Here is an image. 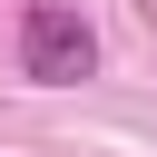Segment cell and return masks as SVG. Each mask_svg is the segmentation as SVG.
I'll use <instances>...</instances> for the list:
<instances>
[{
    "label": "cell",
    "mask_w": 157,
    "mask_h": 157,
    "mask_svg": "<svg viewBox=\"0 0 157 157\" xmlns=\"http://www.w3.org/2000/svg\"><path fill=\"white\" fill-rule=\"evenodd\" d=\"M98 69V39H88V20L69 10V0H29L20 10V78H39V88H69V78H88Z\"/></svg>",
    "instance_id": "6da1fadb"
}]
</instances>
